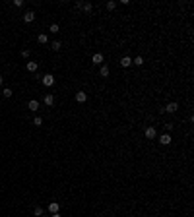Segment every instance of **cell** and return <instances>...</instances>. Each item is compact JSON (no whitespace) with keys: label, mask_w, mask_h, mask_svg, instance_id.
Returning a JSON list of instances; mask_svg holds the SVG:
<instances>
[{"label":"cell","mask_w":194,"mask_h":217,"mask_svg":"<svg viewBox=\"0 0 194 217\" xmlns=\"http://www.w3.org/2000/svg\"><path fill=\"white\" fill-rule=\"evenodd\" d=\"M144 134H146V138H148V140H155V138H157V130H155L153 126H148Z\"/></svg>","instance_id":"6da1fadb"},{"label":"cell","mask_w":194,"mask_h":217,"mask_svg":"<svg viewBox=\"0 0 194 217\" xmlns=\"http://www.w3.org/2000/svg\"><path fill=\"white\" fill-rule=\"evenodd\" d=\"M171 141H173V138H171V134H167V132L159 136V144H161V146H169Z\"/></svg>","instance_id":"7a4b0ae2"},{"label":"cell","mask_w":194,"mask_h":217,"mask_svg":"<svg viewBox=\"0 0 194 217\" xmlns=\"http://www.w3.org/2000/svg\"><path fill=\"white\" fill-rule=\"evenodd\" d=\"M177 108H179V105H177L175 101H171V103H167V105H165L163 113H177Z\"/></svg>","instance_id":"3957f363"},{"label":"cell","mask_w":194,"mask_h":217,"mask_svg":"<svg viewBox=\"0 0 194 217\" xmlns=\"http://www.w3.org/2000/svg\"><path fill=\"white\" fill-rule=\"evenodd\" d=\"M52 83H54V76H51V74H45V76H43V85H45V87H51Z\"/></svg>","instance_id":"277c9868"},{"label":"cell","mask_w":194,"mask_h":217,"mask_svg":"<svg viewBox=\"0 0 194 217\" xmlns=\"http://www.w3.org/2000/svg\"><path fill=\"white\" fill-rule=\"evenodd\" d=\"M91 62L97 64V66H101V64H103V54H101V52H95V54L91 56Z\"/></svg>","instance_id":"5b68a950"},{"label":"cell","mask_w":194,"mask_h":217,"mask_svg":"<svg viewBox=\"0 0 194 217\" xmlns=\"http://www.w3.org/2000/svg\"><path fill=\"white\" fill-rule=\"evenodd\" d=\"M33 19H35V12H31V10H27V12L23 14V21H25V23H31Z\"/></svg>","instance_id":"8992f818"},{"label":"cell","mask_w":194,"mask_h":217,"mask_svg":"<svg viewBox=\"0 0 194 217\" xmlns=\"http://www.w3.org/2000/svg\"><path fill=\"white\" fill-rule=\"evenodd\" d=\"M49 211H51V213H58V211H60V204H58V202H51V204H49Z\"/></svg>","instance_id":"52a82bcc"},{"label":"cell","mask_w":194,"mask_h":217,"mask_svg":"<svg viewBox=\"0 0 194 217\" xmlns=\"http://www.w3.org/2000/svg\"><path fill=\"white\" fill-rule=\"evenodd\" d=\"M120 66H122V68L132 66V58H130V56H122V58H120Z\"/></svg>","instance_id":"ba28073f"},{"label":"cell","mask_w":194,"mask_h":217,"mask_svg":"<svg viewBox=\"0 0 194 217\" xmlns=\"http://www.w3.org/2000/svg\"><path fill=\"white\" fill-rule=\"evenodd\" d=\"M27 108H29V111H33V113H35V111H39V101L31 99V101L27 103Z\"/></svg>","instance_id":"9c48e42d"},{"label":"cell","mask_w":194,"mask_h":217,"mask_svg":"<svg viewBox=\"0 0 194 217\" xmlns=\"http://www.w3.org/2000/svg\"><path fill=\"white\" fill-rule=\"evenodd\" d=\"M85 99H87L85 91H78V93H76V101L78 103H85Z\"/></svg>","instance_id":"30bf717a"},{"label":"cell","mask_w":194,"mask_h":217,"mask_svg":"<svg viewBox=\"0 0 194 217\" xmlns=\"http://www.w3.org/2000/svg\"><path fill=\"white\" fill-rule=\"evenodd\" d=\"M43 103H45L47 107H51L52 103H54V97H52L51 93H49V95H45V99H43Z\"/></svg>","instance_id":"8fae6325"},{"label":"cell","mask_w":194,"mask_h":217,"mask_svg":"<svg viewBox=\"0 0 194 217\" xmlns=\"http://www.w3.org/2000/svg\"><path fill=\"white\" fill-rule=\"evenodd\" d=\"M37 41L41 43V45H47V43H49V35H45V33H41V35L37 37Z\"/></svg>","instance_id":"7c38bea8"},{"label":"cell","mask_w":194,"mask_h":217,"mask_svg":"<svg viewBox=\"0 0 194 217\" xmlns=\"http://www.w3.org/2000/svg\"><path fill=\"white\" fill-rule=\"evenodd\" d=\"M99 74H101L103 78H107V76H109V66H107V64H101V70H99Z\"/></svg>","instance_id":"4fadbf2b"},{"label":"cell","mask_w":194,"mask_h":217,"mask_svg":"<svg viewBox=\"0 0 194 217\" xmlns=\"http://www.w3.org/2000/svg\"><path fill=\"white\" fill-rule=\"evenodd\" d=\"M37 62H27V72H37Z\"/></svg>","instance_id":"5bb4252c"},{"label":"cell","mask_w":194,"mask_h":217,"mask_svg":"<svg viewBox=\"0 0 194 217\" xmlns=\"http://www.w3.org/2000/svg\"><path fill=\"white\" fill-rule=\"evenodd\" d=\"M60 47H62V43H60V41H52V43H51V49H52V51H60Z\"/></svg>","instance_id":"9a60e30c"},{"label":"cell","mask_w":194,"mask_h":217,"mask_svg":"<svg viewBox=\"0 0 194 217\" xmlns=\"http://www.w3.org/2000/svg\"><path fill=\"white\" fill-rule=\"evenodd\" d=\"M2 95L6 97V99H10V97H12V89H10V87H4V89H2Z\"/></svg>","instance_id":"2e32d148"},{"label":"cell","mask_w":194,"mask_h":217,"mask_svg":"<svg viewBox=\"0 0 194 217\" xmlns=\"http://www.w3.org/2000/svg\"><path fill=\"white\" fill-rule=\"evenodd\" d=\"M91 2H84V4H82V10H85V12H91Z\"/></svg>","instance_id":"e0dca14e"},{"label":"cell","mask_w":194,"mask_h":217,"mask_svg":"<svg viewBox=\"0 0 194 217\" xmlns=\"http://www.w3.org/2000/svg\"><path fill=\"white\" fill-rule=\"evenodd\" d=\"M132 64H136V66H142V64H144V58H142V56H136L134 60H132Z\"/></svg>","instance_id":"ac0fdd59"},{"label":"cell","mask_w":194,"mask_h":217,"mask_svg":"<svg viewBox=\"0 0 194 217\" xmlns=\"http://www.w3.org/2000/svg\"><path fill=\"white\" fill-rule=\"evenodd\" d=\"M33 124H35V126H41V124H43V118H41V116H35V118H33Z\"/></svg>","instance_id":"d6986e66"},{"label":"cell","mask_w":194,"mask_h":217,"mask_svg":"<svg viewBox=\"0 0 194 217\" xmlns=\"http://www.w3.org/2000/svg\"><path fill=\"white\" fill-rule=\"evenodd\" d=\"M33 213H35L37 217H41V215H43V207H39V205H37V207L33 209Z\"/></svg>","instance_id":"ffe728a7"},{"label":"cell","mask_w":194,"mask_h":217,"mask_svg":"<svg viewBox=\"0 0 194 217\" xmlns=\"http://www.w3.org/2000/svg\"><path fill=\"white\" fill-rule=\"evenodd\" d=\"M49 31L51 33H58V23H52V25L49 27Z\"/></svg>","instance_id":"44dd1931"},{"label":"cell","mask_w":194,"mask_h":217,"mask_svg":"<svg viewBox=\"0 0 194 217\" xmlns=\"http://www.w3.org/2000/svg\"><path fill=\"white\" fill-rule=\"evenodd\" d=\"M116 8V2H107V10H115Z\"/></svg>","instance_id":"7402d4cb"},{"label":"cell","mask_w":194,"mask_h":217,"mask_svg":"<svg viewBox=\"0 0 194 217\" xmlns=\"http://www.w3.org/2000/svg\"><path fill=\"white\" fill-rule=\"evenodd\" d=\"M14 6L19 8V6H23V2H21V0H14Z\"/></svg>","instance_id":"603a6c76"},{"label":"cell","mask_w":194,"mask_h":217,"mask_svg":"<svg viewBox=\"0 0 194 217\" xmlns=\"http://www.w3.org/2000/svg\"><path fill=\"white\" fill-rule=\"evenodd\" d=\"M21 56H23V58L29 56V49H27V51H21Z\"/></svg>","instance_id":"cb8c5ba5"},{"label":"cell","mask_w":194,"mask_h":217,"mask_svg":"<svg viewBox=\"0 0 194 217\" xmlns=\"http://www.w3.org/2000/svg\"><path fill=\"white\" fill-rule=\"evenodd\" d=\"M51 217H60V213H51Z\"/></svg>","instance_id":"d4e9b609"},{"label":"cell","mask_w":194,"mask_h":217,"mask_svg":"<svg viewBox=\"0 0 194 217\" xmlns=\"http://www.w3.org/2000/svg\"><path fill=\"white\" fill-rule=\"evenodd\" d=\"M2 82H4V78H2V76H0V85H2Z\"/></svg>","instance_id":"484cf974"}]
</instances>
